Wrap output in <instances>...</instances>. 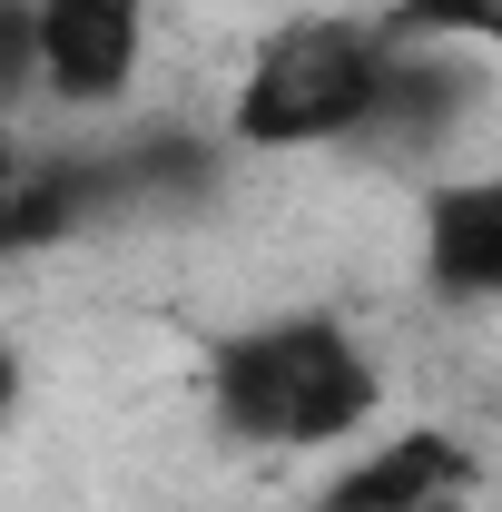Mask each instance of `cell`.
I'll use <instances>...</instances> for the list:
<instances>
[{"instance_id": "1", "label": "cell", "mask_w": 502, "mask_h": 512, "mask_svg": "<svg viewBox=\"0 0 502 512\" xmlns=\"http://www.w3.org/2000/svg\"><path fill=\"white\" fill-rule=\"evenodd\" d=\"M207 404L237 444H266V453L335 444L375 414V365L335 316H266L247 335H217Z\"/></svg>"}, {"instance_id": "2", "label": "cell", "mask_w": 502, "mask_h": 512, "mask_svg": "<svg viewBox=\"0 0 502 512\" xmlns=\"http://www.w3.org/2000/svg\"><path fill=\"white\" fill-rule=\"evenodd\" d=\"M384 50H394L384 20H286V30H266L247 79H237L227 138L237 148H335V138H365Z\"/></svg>"}, {"instance_id": "3", "label": "cell", "mask_w": 502, "mask_h": 512, "mask_svg": "<svg viewBox=\"0 0 502 512\" xmlns=\"http://www.w3.org/2000/svg\"><path fill=\"white\" fill-rule=\"evenodd\" d=\"M394 40V30H384ZM473 60H463V40H394L384 50V79H375V109H365V148L384 158H414V148H434L443 128L473 109Z\"/></svg>"}, {"instance_id": "4", "label": "cell", "mask_w": 502, "mask_h": 512, "mask_svg": "<svg viewBox=\"0 0 502 512\" xmlns=\"http://www.w3.org/2000/svg\"><path fill=\"white\" fill-rule=\"evenodd\" d=\"M30 10H40V89H60L79 109L128 89L138 40H148L138 0H30Z\"/></svg>"}, {"instance_id": "5", "label": "cell", "mask_w": 502, "mask_h": 512, "mask_svg": "<svg viewBox=\"0 0 502 512\" xmlns=\"http://www.w3.org/2000/svg\"><path fill=\"white\" fill-rule=\"evenodd\" d=\"M424 286L443 306H493L502 296V168L493 178H443L424 197Z\"/></svg>"}, {"instance_id": "6", "label": "cell", "mask_w": 502, "mask_h": 512, "mask_svg": "<svg viewBox=\"0 0 502 512\" xmlns=\"http://www.w3.org/2000/svg\"><path fill=\"white\" fill-rule=\"evenodd\" d=\"M463 493H473V453L453 434H394L365 463H345L315 493V512H453Z\"/></svg>"}, {"instance_id": "7", "label": "cell", "mask_w": 502, "mask_h": 512, "mask_svg": "<svg viewBox=\"0 0 502 512\" xmlns=\"http://www.w3.org/2000/svg\"><path fill=\"white\" fill-rule=\"evenodd\" d=\"M384 30L394 40H483V50H502V0H394Z\"/></svg>"}, {"instance_id": "8", "label": "cell", "mask_w": 502, "mask_h": 512, "mask_svg": "<svg viewBox=\"0 0 502 512\" xmlns=\"http://www.w3.org/2000/svg\"><path fill=\"white\" fill-rule=\"evenodd\" d=\"M40 89V10L30 0H0V109Z\"/></svg>"}, {"instance_id": "9", "label": "cell", "mask_w": 502, "mask_h": 512, "mask_svg": "<svg viewBox=\"0 0 502 512\" xmlns=\"http://www.w3.org/2000/svg\"><path fill=\"white\" fill-rule=\"evenodd\" d=\"M0 256H20V148L0 138Z\"/></svg>"}, {"instance_id": "10", "label": "cell", "mask_w": 502, "mask_h": 512, "mask_svg": "<svg viewBox=\"0 0 502 512\" xmlns=\"http://www.w3.org/2000/svg\"><path fill=\"white\" fill-rule=\"evenodd\" d=\"M10 404H20V355L0 345V424H10Z\"/></svg>"}]
</instances>
